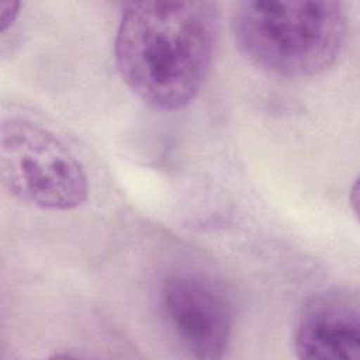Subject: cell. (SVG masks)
<instances>
[{
  "label": "cell",
  "mask_w": 360,
  "mask_h": 360,
  "mask_svg": "<svg viewBox=\"0 0 360 360\" xmlns=\"http://www.w3.org/2000/svg\"><path fill=\"white\" fill-rule=\"evenodd\" d=\"M219 34L217 3L129 1L115 35V63L127 86L148 105L177 111L200 93Z\"/></svg>",
  "instance_id": "1"
},
{
  "label": "cell",
  "mask_w": 360,
  "mask_h": 360,
  "mask_svg": "<svg viewBox=\"0 0 360 360\" xmlns=\"http://www.w3.org/2000/svg\"><path fill=\"white\" fill-rule=\"evenodd\" d=\"M347 20L330 0L240 1L232 14L239 52L253 65L283 77H308L340 55Z\"/></svg>",
  "instance_id": "2"
},
{
  "label": "cell",
  "mask_w": 360,
  "mask_h": 360,
  "mask_svg": "<svg viewBox=\"0 0 360 360\" xmlns=\"http://www.w3.org/2000/svg\"><path fill=\"white\" fill-rule=\"evenodd\" d=\"M0 177L14 198L48 211L75 210L89 194L75 152L48 127L25 117L1 121Z\"/></svg>",
  "instance_id": "3"
},
{
  "label": "cell",
  "mask_w": 360,
  "mask_h": 360,
  "mask_svg": "<svg viewBox=\"0 0 360 360\" xmlns=\"http://www.w3.org/2000/svg\"><path fill=\"white\" fill-rule=\"evenodd\" d=\"M159 302L166 326L190 357H224L232 336L233 308L218 281L200 273L170 274L160 285Z\"/></svg>",
  "instance_id": "4"
},
{
  "label": "cell",
  "mask_w": 360,
  "mask_h": 360,
  "mask_svg": "<svg viewBox=\"0 0 360 360\" xmlns=\"http://www.w3.org/2000/svg\"><path fill=\"white\" fill-rule=\"evenodd\" d=\"M294 349L300 359L359 360L360 305L354 292L332 288L312 294L294 323Z\"/></svg>",
  "instance_id": "5"
},
{
  "label": "cell",
  "mask_w": 360,
  "mask_h": 360,
  "mask_svg": "<svg viewBox=\"0 0 360 360\" xmlns=\"http://www.w3.org/2000/svg\"><path fill=\"white\" fill-rule=\"evenodd\" d=\"M18 1H3L0 3V31L4 32L7 28H10L15 18L18 17Z\"/></svg>",
  "instance_id": "6"
},
{
  "label": "cell",
  "mask_w": 360,
  "mask_h": 360,
  "mask_svg": "<svg viewBox=\"0 0 360 360\" xmlns=\"http://www.w3.org/2000/svg\"><path fill=\"white\" fill-rule=\"evenodd\" d=\"M357 181L354 183V186H353V188H352V195L349 197V200L352 201V204H353V211L354 212H357V205H359V202H357V194H359V191H357Z\"/></svg>",
  "instance_id": "7"
}]
</instances>
